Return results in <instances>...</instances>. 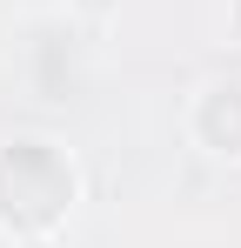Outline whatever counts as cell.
<instances>
[{"instance_id": "1", "label": "cell", "mask_w": 241, "mask_h": 248, "mask_svg": "<svg viewBox=\"0 0 241 248\" xmlns=\"http://www.w3.org/2000/svg\"><path fill=\"white\" fill-rule=\"evenodd\" d=\"M87 174L74 148L54 134H7L0 141V242L14 248H60Z\"/></svg>"}, {"instance_id": "2", "label": "cell", "mask_w": 241, "mask_h": 248, "mask_svg": "<svg viewBox=\"0 0 241 248\" xmlns=\"http://www.w3.org/2000/svg\"><path fill=\"white\" fill-rule=\"evenodd\" d=\"M188 141H195L208 161H228L241 168V74H214V81H201L188 94Z\"/></svg>"}, {"instance_id": "3", "label": "cell", "mask_w": 241, "mask_h": 248, "mask_svg": "<svg viewBox=\"0 0 241 248\" xmlns=\"http://www.w3.org/2000/svg\"><path fill=\"white\" fill-rule=\"evenodd\" d=\"M74 14H80V20H107V14H114V0H74Z\"/></svg>"}, {"instance_id": "4", "label": "cell", "mask_w": 241, "mask_h": 248, "mask_svg": "<svg viewBox=\"0 0 241 248\" xmlns=\"http://www.w3.org/2000/svg\"><path fill=\"white\" fill-rule=\"evenodd\" d=\"M221 34H228V47H241V0H228V20H221Z\"/></svg>"}]
</instances>
